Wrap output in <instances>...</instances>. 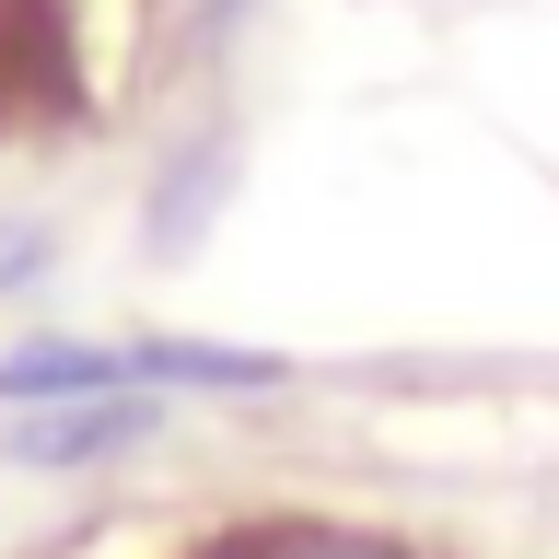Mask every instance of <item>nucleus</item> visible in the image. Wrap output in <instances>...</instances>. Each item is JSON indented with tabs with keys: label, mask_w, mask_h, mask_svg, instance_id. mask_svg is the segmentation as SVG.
Wrapping results in <instances>:
<instances>
[{
	"label": "nucleus",
	"mask_w": 559,
	"mask_h": 559,
	"mask_svg": "<svg viewBox=\"0 0 559 559\" xmlns=\"http://www.w3.org/2000/svg\"><path fill=\"white\" fill-rule=\"evenodd\" d=\"M94 129V35L82 0H0V152Z\"/></svg>",
	"instance_id": "1"
},
{
	"label": "nucleus",
	"mask_w": 559,
	"mask_h": 559,
	"mask_svg": "<svg viewBox=\"0 0 559 559\" xmlns=\"http://www.w3.org/2000/svg\"><path fill=\"white\" fill-rule=\"evenodd\" d=\"M140 443H164V396L152 384L70 396V408H0V466H117Z\"/></svg>",
	"instance_id": "2"
},
{
	"label": "nucleus",
	"mask_w": 559,
	"mask_h": 559,
	"mask_svg": "<svg viewBox=\"0 0 559 559\" xmlns=\"http://www.w3.org/2000/svg\"><path fill=\"white\" fill-rule=\"evenodd\" d=\"M187 559H431V548L361 513H234L210 536H187Z\"/></svg>",
	"instance_id": "3"
},
{
	"label": "nucleus",
	"mask_w": 559,
	"mask_h": 559,
	"mask_svg": "<svg viewBox=\"0 0 559 559\" xmlns=\"http://www.w3.org/2000/svg\"><path fill=\"white\" fill-rule=\"evenodd\" d=\"M129 373V338H12L0 349V408H70V396H117Z\"/></svg>",
	"instance_id": "4"
},
{
	"label": "nucleus",
	"mask_w": 559,
	"mask_h": 559,
	"mask_svg": "<svg viewBox=\"0 0 559 559\" xmlns=\"http://www.w3.org/2000/svg\"><path fill=\"white\" fill-rule=\"evenodd\" d=\"M129 373L152 396H280L292 361L280 349H234V338H129Z\"/></svg>",
	"instance_id": "5"
},
{
	"label": "nucleus",
	"mask_w": 559,
	"mask_h": 559,
	"mask_svg": "<svg viewBox=\"0 0 559 559\" xmlns=\"http://www.w3.org/2000/svg\"><path fill=\"white\" fill-rule=\"evenodd\" d=\"M222 187H234V129H199L187 140V152H175L164 175H152V210H140V245H152V257H187V245H199V222L210 210H222Z\"/></svg>",
	"instance_id": "6"
},
{
	"label": "nucleus",
	"mask_w": 559,
	"mask_h": 559,
	"mask_svg": "<svg viewBox=\"0 0 559 559\" xmlns=\"http://www.w3.org/2000/svg\"><path fill=\"white\" fill-rule=\"evenodd\" d=\"M245 12H257V0H199V35H234Z\"/></svg>",
	"instance_id": "7"
}]
</instances>
